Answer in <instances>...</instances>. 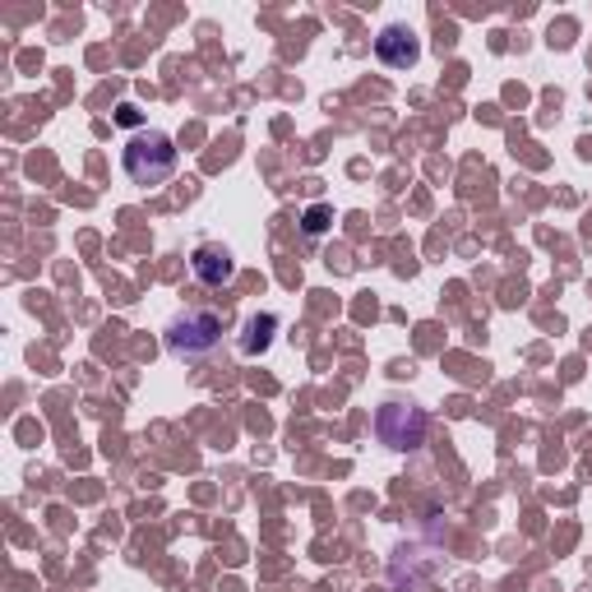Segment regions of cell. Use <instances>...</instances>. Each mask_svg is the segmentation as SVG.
Segmentation results:
<instances>
[{
  "mask_svg": "<svg viewBox=\"0 0 592 592\" xmlns=\"http://www.w3.org/2000/svg\"><path fill=\"white\" fill-rule=\"evenodd\" d=\"M222 343V320L214 311H186L167 329V352L172 356H204Z\"/></svg>",
  "mask_w": 592,
  "mask_h": 592,
  "instance_id": "cell-2",
  "label": "cell"
},
{
  "mask_svg": "<svg viewBox=\"0 0 592 592\" xmlns=\"http://www.w3.org/2000/svg\"><path fill=\"white\" fill-rule=\"evenodd\" d=\"M116 121H121V125H135V121H139V112H135V107H131V102H125V107H121V112H116Z\"/></svg>",
  "mask_w": 592,
  "mask_h": 592,
  "instance_id": "cell-8",
  "label": "cell"
},
{
  "mask_svg": "<svg viewBox=\"0 0 592 592\" xmlns=\"http://www.w3.org/2000/svg\"><path fill=\"white\" fill-rule=\"evenodd\" d=\"M121 163H125V176H131L135 186H163V181H172V176H176L181 153H176L172 135L139 131V135H131V144H125Z\"/></svg>",
  "mask_w": 592,
  "mask_h": 592,
  "instance_id": "cell-1",
  "label": "cell"
},
{
  "mask_svg": "<svg viewBox=\"0 0 592 592\" xmlns=\"http://www.w3.org/2000/svg\"><path fill=\"white\" fill-rule=\"evenodd\" d=\"M329 222H333V209H329V204H311V209H305V237H324V231H329Z\"/></svg>",
  "mask_w": 592,
  "mask_h": 592,
  "instance_id": "cell-7",
  "label": "cell"
},
{
  "mask_svg": "<svg viewBox=\"0 0 592 592\" xmlns=\"http://www.w3.org/2000/svg\"><path fill=\"white\" fill-rule=\"evenodd\" d=\"M190 273L204 288H222V282L237 278V260H231V250H222V246H199L190 255Z\"/></svg>",
  "mask_w": 592,
  "mask_h": 592,
  "instance_id": "cell-5",
  "label": "cell"
},
{
  "mask_svg": "<svg viewBox=\"0 0 592 592\" xmlns=\"http://www.w3.org/2000/svg\"><path fill=\"white\" fill-rule=\"evenodd\" d=\"M375 56L390 70H412L422 61V38L412 33L407 23H390V29H380V38H375Z\"/></svg>",
  "mask_w": 592,
  "mask_h": 592,
  "instance_id": "cell-4",
  "label": "cell"
},
{
  "mask_svg": "<svg viewBox=\"0 0 592 592\" xmlns=\"http://www.w3.org/2000/svg\"><path fill=\"white\" fill-rule=\"evenodd\" d=\"M278 315L273 311H264V315H250L246 320V333H241V352L246 356H260V352H269V343H273V333H278Z\"/></svg>",
  "mask_w": 592,
  "mask_h": 592,
  "instance_id": "cell-6",
  "label": "cell"
},
{
  "mask_svg": "<svg viewBox=\"0 0 592 592\" xmlns=\"http://www.w3.org/2000/svg\"><path fill=\"white\" fill-rule=\"evenodd\" d=\"M375 430H380V445H390L398 454H412V449H422V440H426V412L412 407V403H384L380 417H375Z\"/></svg>",
  "mask_w": 592,
  "mask_h": 592,
  "instance_id": "cell-3",
  "label": "cell"
}]
</instances>
